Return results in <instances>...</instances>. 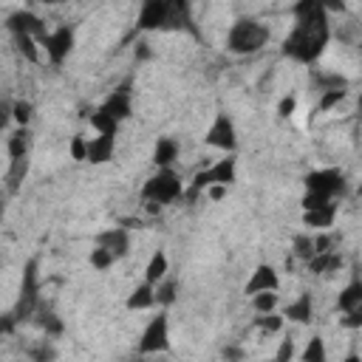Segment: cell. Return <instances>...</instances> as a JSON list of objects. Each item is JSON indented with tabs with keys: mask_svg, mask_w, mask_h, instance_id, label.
<instances>
[{
	"mask_svg": "<svg viewBox=\"0 0 362 362\" xmlns=\"http://www.w3.org/2000/svg\"><path fill=\"white\" fill-rule=\"evenodd\" d=\"M334 218H337V204L334 201H328V204H322L317 209H305L303 212V221L311 229H328L334 223Z\"/></svg>",
	"mask_w": 362,
	"mask_h": 362,
	"instance_id": "9a60e30c",
	"label": "cell"
},
{
	"mask_svg": "<svg viewBox=\"0 0 362 362\" xmlns=\"http://www.w3.org/2000/svg\"><path fill=\"white\" fill-rule=\"evenodd\" d=\"M328 40H331L328 11L314 8L305 14H297V23L283 42V54L297 59V62H317L328 45Z\"/></svg>",
	"mask_w": 362,
	"mask_h": 362,
	"instance_id": "6da1fadb",
	"label": "cell"
},
{
	"mask_svg": "<svg viewBox=\"0 0 362 362\" xmlns=\"http://www.w3.org/2000/svg\"><path fill=\"white\" fill-rule=\"evenodd\" d=\"M68 150H71V158H74V161H85L88 139H85V136H74V139H71V144H68Z\"/></svg>",
	"mask_w": 362,
	"mask_h": 362,
	"instance_id": "e575fe53",
	"label": "cell"
},
{
	"mask_svg": "<svg viewBox=\"0 0 362 362\" xmlns=\"http://www.w3.org/2000/svg\"><path fill=\"white\" fill-rule=\"evenodd\" d=\"M294 110H297V96H294V93L283 96V99H280V105H277V113H280L283 119H288Z\"/></svg>",
	"mask_w": 362,
	"mask_h": 362,
	"instance_id": "d590c367",
	"label": "cell"
},
{
	"mask_svg": "<svg viewBox=\"0 0 362 362\" xmlns=\"http://www.w3.org/2000/svg\"><path fill=\"white\" fill-rule=\"evenodd\" d=\"M175 291H178V283L175 280H167V274L156 283V303L158 305H170L175 300Z\"/></svg>",
	"mask_w": 362,
	"mask_h": 362,
	"instance_id": "484cf974",
	"label": "cell"
},
{
	"mask_svg": "<svg viewBox=\"0 0 362 362\" xmlns=\"http://www.w3.org/2000/svg\"><path fill=\"white\" fill-rule=\"evenodd\" d=\"M359 305H362V283L354 280V283H348V286L339 291L337 308H339V311H351V308H359Z\"/></svg>",
	"mask_w": 362,
	"mask_h": 362,
	"instance_id": "7402d4cb",
	"label": "cell"
},
{
	"mask_svg": "<svg viewBox=\"0 0 362 362\" xmlns=\"http://www.w3.org/2000/svg\"><path fill=\"white\" fill-rule=\"evenodd\" d=\"M328 201H334V198H328V195H322V192H314V189H305V195H303V209H317V206H322V204H328Z\"/></svg>",
	"mask_w": 362,
	"mask_h": 362,
	"instance_id": "836d02e7",
	"label": "cell"
},
{
	"mask_svg": "<svg viewBox=\"0 0 362 362\" xmlns=\"http://www.w3.org/2000/svg\"><path fill=\"white\" fill-rule=\"evenodd\" d=\"M294 255L303 257V260H308V257L314 255V240H311V235H297V238H294Z\"/></svg>",
	"mask_w": 362,
	"mask_h": 362,
	"instance_id": "d6a6232c",
	"label": "cell"
},
{
	"mask_svg": "<svg viewBox=\"0 0 362 362\" xmlns=\"http://www.w3.org/2000/svg\"><path fill=\"white\" fill-rule=\"evenodd\" d=\"M14 42H17V51H20L28 62H37V59H40V42H37L31 34H14Z\"/></svg>",
	"mask_w": 362,
	"mask_h": 362,
	"instance_id": "cb8c5ba5",
	"label": "cell"
},
{
	"mask_svg": "<svg viewBox=\"0 0 362 362\" xmlns=\"http://www.w3.org/2000/svg\"><path fill=\"white\" fill-rule=\"evenodd\" d=\"M167 6H170V0H141V11H139L136 25L141 31H164Z\"/></svg>",
	"mask_w": 362,
	"mask_h": 362,
	"instance_id": "9c48e42d",
	"label": "cell"
},
{
	"mask_svg": "<svg viewBox=\"0 0 362 362\" xmlns=\"http://www.w3.org/2000/svg\"><path fill=\"white\" fill-rule=\"evenodd\" d=\"M305 189H314V192H322L328 198H337L345 192V178L339 170L334 167H325V170H314L305 175Z\"/></svg>",
	"mask_w": 362,
	"mask_h": 362,
	"instance_id": "52a82bcc",
	"label": "cell"
},
{
	"mask_svg": "<svg viewBox=\"0 0 362 362\" xmlns=\"http://www.w3.org/2000/svg\"><path fill=\"white\" fill-rule=\"evenodd\" d=\"M274 356H277V359H291V339H286V342L280 345V351H277Z\"/></svg>",
	"mask_w": 362,
	"mask_h": 362,
	"instance_id": "60d3db41",
	"label": "cell"
},
{
	"mask_svg": "<svg viewBox=\"0 0 362 362\" xmlns=\"http://www.w3.org/2000/svg\"><path fill=\"white\" fill-rule=\"evenodd\" d=\"M37 294H40V283H37V260H28L25 263V272H23V286H20V300H17V308H14V320H28L37 308Z\"/></svg>",
	"mask_w": 362,
	"mask_h": 362,
	"instance_id": "277c9868",
	"label": "cell"
},
{
	"mask_svg": "<svg viewBox=\"0 0 362 362\" xmlns=\"http://www.w3.org/2000/svg\"><path fill=\"white\" fill-rule=\"evenodd\" d=\"M40 322H42V328H45L48 334H59V331H62V322H59L54 314H45Z\"/></svg>",
	"mask_w": 362,
	"mask_h": 362,
	"instance_id": "74e56055",
	"label": "cell"
},
{
	"mask_svg": "<svg viewBox=\"0 0 362 362\" xmlns=\"http://www.w3.org/2000/svg\"><path fill=\"white\" fill-rule=\"evenodd\" d=\"M342 99H345V88H328V90H322V96H320V102H317V110L325 113V110H331L334 105H339Z\"/></svg>",
	"mask_w": 362,
	"mask_h": 362,
	"instance_id": "83f0119b",
	"label": "cell"
},
{
	"mask_svg": "<svg viewBox=\"0 0 362 362\" xmlns=\"http://www.w3.org/2000/svg\"><path fill=\"white\" fill-rule=\"evenodd\" d=\"M167 269H170V260H167V255L158 249V252H153V257L147 260V269H144V280L147 283H158L164 274H167Z\"/></svg>",
	"mask_w": 362,
	"mask_h": 362,
	"instance_id": "ffe728a7",
	"label": "cell"
},
{
	"mask_svg": "<svg viewBox=\"0 0 362 362\" xmlns=\"http://www.w3.org/2000/svg\"><path fill=\"white\" fill-rule=\"evenodd\" d=\"M31 116H34L31 102H14V105H11V119H14L20 127H25V124L31 122Z\"/></svg>",
	"mask_w": 362,
	"mask_h": 362,
	"instance_id": "4dcf8cb0",
	"label": "cell"
},
{
	"mask_svg": "<svg viewBox=\"0 0 362 362\" xmlns=\"http://www.w3.org/2000/svg\"><path fill=\"white\" fill-rule=\"evenodd\" d=\"M20 156H28V130L20 127L8 136V158H20Z\"/></svg>",
	"mask_w": 362,
	"mask_h": 362,
	"instance_id": "d4e9b609",
	"label": "cell"
},
{
	"mask_svg": "<svg viewBox=\"0 0 362 362\" xmlns=\"http://www.w3.org/2000/svg\"><path fill=\"white\" fill-rule=\"evenodd\" d=\"M342 325H348V328H359V325H362V305H359V308H351V311H345V320H342Z\"/></svg>",
	"mask_w": 362,
	"mask_h": 362,
	"instance_id": "8d00e7d4",
	"label": "cell"
},
{
	"mask_svg": "<svg viewBox=\"0 0 362 362\" xmlns=\"http://www.w3.org/2000/svg\"><path fill=\"white\" fill-rule=\"evenodd\" d=\"M113 139L116 136H93V139H88V150H85V161H90V164H105V161H110L113 158Z\"/></svg>",
	"mask_w": 362,
	"mask_h": 362,
	"instance_id": "5bb4252c",
	"label": "cell"
},
{
	"mask_svg": "<svg viewBox=\"0 0 362 362\" xmlns=\"http://www.w3.org/2000/svg\"><path fill=\"white\" fill-rule=\"evenodd\" d=\"M6 28L11 31V34H31L34 40H40L42 34H45V23L34 14V11H14V14H8V20H6Z\"/></svg>",
	"mask_w": 362,
	"mask_h": 362,
	"instance_id": "30bf717a",
	"label": "cell"
},
{
	"mask_svg": "<svg viewBox=\"0 0 362 362\" xmlns=\"http://www.w3.org/2000/svg\"><path fill=\"white\" fill-rule=\"evenodd\" d=\"M257 328H260V331H266V334H274V331H280V328H283V317H280V314H274V311H266V314H260V317H257Z\"/></svg>",
	"mask_w": 362,
	"mask_h": 362,
	"instance_id": "1f68e13d",
	"label": "cell"
},
{
	"mask_svg": "<svg viewBox=\"0 0 362 362\" xmlns=\"http://www.w3.org/2000/svg\"><path fill=\"white\" fill-rule=\"evenodd\" d=\"M102 110H107L113 119H127L130 113H133V99H130V85L124 82V85H119L116 90H110V96L105 99V105H102Z\"/></svg>",
	"mask_w": 362,
	"mask_h": 362,
	"instance_id": "7c38bea8",
	"label": "cell"
},
{
	"mask_svg": "<svg viewBox=\"0 0 362 362\" xmlns=\"http://www.w3.org/2000/svg\"><path fill=\"white\" fill-rule=\"evenodd\" d=\"M153 303H156V286L144 280L141 286H136V288L130 291V297H127L124 305H127L130 311H144V308H150Z\"/></svg>",
	"mask_w": 362,
	"mask_h": 362,
	"instance_id": "2e32d148",
	"label": "cell"
},
{
	"mask_svg": "<svg viewBox=\"0 0 362 362\" xmlns=\"http://www.w3.org/2000/svg\"><path fill=\"white\" fill-rule=\"evenodd\" d=\"M96 243L105 246V249H110V255L116 260H122L130 252V232L124 226H110V229H105V232L96 235Z\"/></svg>",
	"mask_w": 362,
	"mask_h": 362,
	"instance_id": "8fae6325",
	"label": "cell"
},
{
	"mask_svg": "<svg viewBox=\"0 0 362 362\" xmlns=\"http://www.w3.org/2000/svg\"><path fill=\"white\" fill-rule=\"evenodd\" d=\"M269 42V28L257 20H238L226 34V48L232 54H255Z\"/></svg>",
	"mask_w": 362,
	"mask_h": 362,
	"instance_id": "7a4b0ae2",
	"label": "cell"
},
{
	"mask_svg": "<svg viewBox=\"0 0 362 362\" xmlns=\"http://www.w3.org/2000/svg\"><path fill=\"white\" fill-rule=\"evenodd\" d=\"M181 192H184V187L173 167H158V173H153L141 187V198L150 204H158V206L178 201Z\"/></svg>",
	"mask_w": 362,
	"mask_h": 362,
	"instance_id": "3957f363",
	"label": "cell"
},
{
	"mask_svg": "<svg viewBox=\"0 0 362 362\" xmlns=\"http://www.w3.org/2000/svg\"><path fill=\"white\" fill-rule=\"evenodd\" d=\"M206 189H209V198H212V201H221V198L226 195V184H209Z\"/></svg>",
	"mask_w": 362,
	"mask_h": 362,
	"instance_id": "ab89813d",
	"label": "cell"
},
{
	"mask_svg": "<svg viewBox=\"0 0 362 362\" xmlns=\"http://www.w3.org/2000/svg\"><path fill=\"white\" fill-rule=\"evenodd\" d=\"M300 359H305V362H322V359H325V345H322V339H320V337L308 339V345H305V351L300 354Z\"/></svg>",
	"mask_w": 362,
	"mask_h": 362,
	"instance_id": "f546056e",
	"label": "cell"
},
{
	"mask_svg": "<svg viewBox=\"0 0 362 362\" xmlns=\"http://www.w3.org/2000/svg\"><path fill=\"white\" fill-rule=\"evenodd\" d=\"M28 175V156H20V158H11V170L6 175V187L11 192H17V187L23 184V178Z\"/></svg>",
	"mask_w": 362,
	"mask_h": 362,
	"instance_id": "603a6c76",
	"label": "cell"
},
{
	"mask_svg": "<svg viewBox=\"0 0 362 362\" xmlns=\"http://www.w3.org/2000/svg\"><path fill=\"white\" fill-rule=\"evenodd\" d=\"M113 263H116V257L110 255V249H105V246H99V243H96V249H90V266H93V269L105 272V269H110Z\"/></svg>",
	"mask_w": 362,
	"mask_h": 362,
	"instance_id": "f1b7e54d",
	"label": "cell"
},
{
	"mask_svg": "<svg viewBox=\"0 0 362 362\" xmlns=\"http://www.w3.org/2000/svg\"><path fill=\"white\" fill-rule=\"evenodd\" d=\"M8 122H11V102L0 99V130H3Z\"/></svg>",
	"mask_w": 362,
	"mask_h": 362,
	"instance_id": "f35d334b",
	"label": "cell"
},
{
	"mask_svg": "<svg viewBox=\"0 0 362 362\" xmlns=\"http://www.w3.org/2000/svg\"><path fill=\"white\" fill-rule=\"evenodd\" d=\"M206 175H209V184H232L235 181V158H221L215 161L212 167H206Z\"/></svg>",
	"mask_w": 362,
	"mask_h": 362,
	"instance_id": "ac0fdd59",
	"label": "cell"
},
{
	"mask_svg": "<svg viewBox=\"0 0 362 362\" xmlns=\"http://www.w3.org/2000/svg\"><path fill=\"white\" fill-rule=\"evenodd\" d=\"M280 288V277H277V269L269 266V263H260L249 283H246V294H257V291H277Z\"/></svg>",
	"mask_w": 362,
	"mask_h": 362,
	"instance_id": "4fadbf2b",
	"label": "cell"
},
{
	"mask_svg": "<svg viewBox=\"0 0 362 362\" xmlns=\"http://www.w3.org/2000/svg\"><path fill=\"white\" fill-rule=\"evenodd\" d=\"M252 305H255L257 314L274 311L277 308V291H257V294H252Z\"/></svg>",
	"mask_w": 362,
	"mask_h": 362,
	"instance_id": "4316f807",
	"label": "cell"
},
{
	"mask_svg": "<svg viewBox=\"0 0 362 362\" xmlns=\"http://www.w3.org/2000/svg\"><path fill=\"white\" fill-rule=\"evenodd\" d=\"M37 42L45 48L48 59H51L54 65H59V62L71 54V48H74V28H71V25H59V28H54V31H45Z\"/></svg>",
	"mask_w": 362,
	"mask_h": 362,
	"instance_id": "5b68a950",
	"label": "cell"
},
{
	"mask_svg": "<svg viewBox=\"0 0 362 362\" xmlns=\"http://www.w3.org/2000/svg\"><path fill=\"white\" fill-rule=\"evenodd\" d=\"M178 158V141L175 139H158L156 150H153V161L156 167H170Z\"/></svg>",
	"mask_w": 362,
	"mask_h": 362,
	"instance_id": "d6986e66",
	"label": "cell"
},
{
	"mask_svg": "<svg viewBox=\"0 0 362 362\" xmlns=\"http://www.w3.org/2000/svg\"><path fill=\"white\" fill-rule=\"evenodd\" d=\"M204 141H206L209 147H218V150H223V153H232V150H235V144H238L232 119H229L226 113H218V116H215V122L209 124V130H206Z\"/></svg>",
	"mask_w": 362,
	"mask_h": 362,
	"instance_id": "ba28073f",
	"label": "cell"
},
{
	"mask_svg": "<svg viewBox=\"0 0 362 362\" xmlns=\"http://www.w3.org/2000/svg\"><path fill=\"white\" fill-rule=\"evenodd\" d=\"M283 317H288V320H294V322H300V325L311 322V317H314V300H311V294H300V297L283 311Z\"/></svg>",
	"mask_w": 362,
	"mask_h": 362,
	"instance_id": "e0dca14e",
	"label": "cell"
},
{
	"mask_svg": "<svg viewBox=\"0 0 362 362\" xmlns=\"http://www.w3.org/2000/svg\"><path fill=\"white\" fill-rule=\"evenodd\" d=\"M42 3H59V0H42Z\"/></svg>",
	"mask_w": 362,
	"mask_h": 362,
	"instance_id": "b9f144b4",
	"label": "cell"
},
{
	"mask_svg": "<svg viewBox=\"0 0 362 362\" xmlns=\"http://www.w3.org/2000/svg\"><path fill=\"white\" fill-rule=\"evenodd\" d=\"M90 127L99 133V136H116V130H119V119H113L107 110H93L90 113Z\"/></svg>",
	"mask_w": 362,
	"mask_h": 362,
	"instance_id": "44dd1931",
	"label": "cell"
},
{
	"mask_svg": "<svg viewBox=\"0 0 362 362\" xmlns=\"http://www.w3.org/2000/svg\"><path fill=\"white\" fill-rule=\"evenodd\" d=\"M167 342H170V320L161 311L158 317H153L147 322V328L141 334V342H139V351L141 354H158V351L167 348Z\"/></svg>",
	"mask_w": 362,
	"mask_h": 362,
	"instance_id": "8992f818",
	"label": "cell"
}]
</instances>
